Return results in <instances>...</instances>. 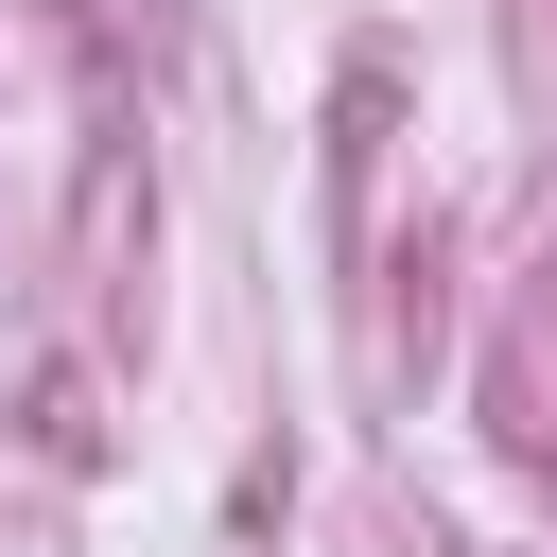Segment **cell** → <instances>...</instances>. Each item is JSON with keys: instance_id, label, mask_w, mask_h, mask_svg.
<instances>
[]
</instances>
